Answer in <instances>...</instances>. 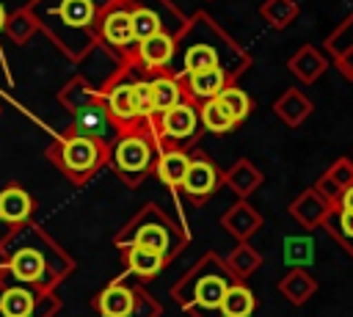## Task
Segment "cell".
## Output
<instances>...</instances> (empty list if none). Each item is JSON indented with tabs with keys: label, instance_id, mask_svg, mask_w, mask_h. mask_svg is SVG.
<instances>
[{
	"label": "cell",
	"instance_id": "9c48e42d",
	"mask_svg": "<svg viewBox=\"0 0 353 317\" xmlns=\"http://www.w3.org/2000/svg\"><path fill=\"white\" fill-rule=\"evenodd\" d=\"M108 113H110V121L124 132V130H135V127H143V116L138 110V102H135V88H132V80H116L105 96H102Z\"/></svg>",
	"mask_w": 353,
	"mask_h": 317
},
{
	"label": "cell",
	"instance_id": "8992f818",
	"mask_svg": "<svg viewBox=\"0 0 353 317\" xmlns=\"http://www.w3.org/2000/svg\"><path fill=\"white\" fill-rule=\"evenodd\" d=\"M149 127L154 130L160 146H182V149H190L196 143V138H199V130H201V124H199V108H196V102L182 99L179 105L157 113L149 121Z\"/></svg>",
	"mask_w": 353,
	"mask_h": 317
},
{
	"label": "cell",
	"instance_id": "d6986e66",
	"mask_svg": "<svg viewBox=\"0 0 353 317\" xmlns=\"http://www.w3.org/2000/svg\"><path fill=\"white\" fill-rule=\"evenodd\" d=\"M226 83H234L223 69H204V72H193L188 77H182V85H185V94L190 102H204V99H212L218 96V91L226 85Z\"/></svg>",
	"mask_w": 353,
	"mask_h": 317
},
{
	"label": "cell",
	"instance_id": "ac0fdd59",
	"mask_svg": "<svg viewBox=\"0 0 353 317\" xmlns=\"http://www.w3.org/2000/svg\"><path fill=\"white\" fill-rule=\"evenodd\" d=\"M221 179H223V185H226L237 198H248L251 193L259 190V185L265 182V174L254 165V160L237 157V160L221 174Z\"/></svg>",
	"mask_w": 353,
	"mask_h": 317
},
{
	"label": "cell",
	"instance_id": "44dd1931",
	"mask_svg": "<svg viewBox=\"0 0 353 317\" xmlns=\"http://www.w3.org/2000/svg\"><path fill=\"white\" fill-rule=\"evenodd\" d=\"M347 185H353V157H339V160H334L323 174H320V179L312 185L323 198H328L331 204L339 198V193L347 187Z\"/></svg>",
	"mask_w": 353,
	"mask_h": 317
},
{
	"label": "cell",
	"instance_id": "7402d4cb",
	"mask_svg": "<svg viewBox=\"0 0 353 317\" xmlns=\"http://www.w3.org/2000/svg\"><path fill=\"white\" fill-rule=\"evenodd\" d=\"M132 300H135L132 287H127V284H121V281H113V284H108V287L94 298V306H97V311H99L102 317H130Z\"/></svg>",
	"mask_w": 353,
	"mask_h": 317
},
{
	"label": "cell",
	"instance_id": "2e32d148",
	"mask_svg": "<svg viewBox=\"0 0 353 317\" xmlns=\"http://www.w3.org/2000/svg\"><path fill=\"white\" fill-rule=\"evenodd\" d=\"M273 113L279 116L281 124H287V127H301V124L314 113V102L303 94V88L290 85V88H284V91L276 96Z\"/></svg>",
	"mask_w": 353,
	"mask_h": 317
},
{
	"label": "cell",
	"instance_id": "5bb4252c",
	"mask_svg": "<svg viewBox=\"0 0 353 317\" xmlns=\"http://www.w3.org/2000/svg\"><path fill=\"white\" fill-rule=\"evenodd\" d=\"M287 69L295 74L298 83L312 85L317 83L325 72H328V55L323 50H317L314 44H301L290 58H287Z\"/></svg>",
	"mask_w": 353,
	"mask_h": 317
},
{
	"label": "cell",
	"instance_id": "d590c367",
	"mask_svg": "<svg viewBox=\"0 0 353 317\" xmlns=\"http://www.w3.org/2000/svg\"><path fill=\"white\" fill-rule=\"evenodd\" d=\"M132 295H135V300H132V311H130V317H160V314H163L160 300L152 298L146 289L135 287Z\"/></svg>",
	"mask_w": 353,
	"mask_h": 317
},
{
	"label": "cell",
	"instance_id": "f1b7e54d",
	"mask_svg": "<svg viewBox=\"0 0 353 317\" xmlns=\"http://www.w3.org/2000/svg\"><path fill=\"white\" fill-rule=\"evenodd\" d=\"M199 108V124L204 132H212V135H223V132H232L237 124L232 121V116L221 108V102L212 96V99H204L196 105Z\"/></svg>",
	"mask_w": 353,
	"mask_h": 317
},
{
	"label": "cell",
	"instance_id": "4dcf8cb0",
	"mask_svg": "<svg viewBox=\"0 0 353 317\" xmlns=\"http://www.w3.org/2000/svg\"><path fill=\"white\" fill-rule=\"evenodd\" d=\"M301 14L298 0H265L259 6V17L273 28V30H284L290 28Z\"/></svg>",
	"mask_w": 353,
	"mask_h": 317
},
{
	"label": "cell",
	"instance_id": "4316f807",
	"mask_svg": "<svg viewBox=\"0 0 353 317\" xmlns=\"http://www.w3.org/2000/svg\"><path fill=\"white\" fill-rule=\"evenodd\" d=\"M124 262H127V270L141 276V278H154L165 265L168 259L152 248H141V245H130L124 248Z\"/></svg>",
	"mask_w": 353,
	"mask_h": 317
},
{
	"label": "cell",
	"instance_id": "7c38bea8",
	"mask_svg": "<svg viewBox=\"0 0 353 317\" xmlns=\"http://www.w3.org/2000/svg\"><path fill=\"white\" fill-rule=\"evenodd\" d=\"M323 50L334 61V66L342 72V77L353 80V11L325 36Z\"/></svg>",
	"mask_w": 353,
	"mask_h": 317
},
{
	"label": "cell",
	"instance_id": "52a82bcc",
	"mask_svg": "<svg viewBox=\"0 0 353 317\" xmlns=\"http://www.w3.org/2000/svg\"><path fill=\"white\" fill-rule=\"evenodd\" d=\"M221 168L210 160V154H204L201 149H190V163L185 171V179L179 185V190L193 201V204H204L207 198H212L218 193V187L223 185L221 179Z\"/></svg>",
	"mask_w": 353,
	"mask_h": 317
},
{
	"label": "cell",
	"instance_id": "ba28073f",
	"mask_svg": "<svg viewBox=\"0 0 353 317\" xmlns=\"http://www.w3.org/2000/svg\"><path fill=\"white\" fill-rule=\"evenodd\" d=\"M102 157H105V152H102L99 141H94L88 135H80V132L66 138L63 146H61V165L74 179H83V176L94 174L97 165L102 163Z\"/></svg>",
	"mask_w": 353,
	"mask_h": 317
},
{
	"label": "cell",
	"instance_id": "30bf717a",
	"mask_svg": "<svg viewBox=\"0 0 353 317\" xmlns=\"http://www.w3.org/2000/svg\"><path fill=\"white\" fill-rule=\"evenodd\" d=\"M135 52V63L143 69V72H171V63H174V52H176V36L171 33H154L149 39H141L135 41L132 47Z\"/></svg>",
	"mask_w": 353,
	"mask_h": 317
},
{
	"label": "cell",
	"instance_id": "3957f363",
	"mask_svg": "<svg viewBox=\"0 0 353 317\" xmlns=\"http://www.w3.org/2000/svg\"><path fill=\"white\" fill-rule=\"evenodd\" d=\"M190 243V234L185 229H179L160 207L149 204L119 237L116 245L119 248H130V245H141V248H152L157 254H163L168 262Z\"/></svg>",
	"mask_w": 353,
	"mask_h": 317
},
{
	"label": "cell",
	"instance_id": "277c9868",
	"mask_svg": "<svg viewBox=\"0 0 353 317\" xmlns=\"http://www.w3.org/2000/svg\"><path fill=\"white\" fill-rule=\"evenodd\" d=\"M157 149H160V141L149 124L124 130L113 146V165L127 179V185H138L146 174L154 171Z\"/></svg>",
	"mask_w": 353,
	"mask_h": 317
},
{
	"label": "cell",
	"instance_id": "5b68a950",
	"mask_svg": "<svg viewBox=\"0 0 353 317\" xmlns=\"http://www.w3.org/2000/svg\"><path fill=\"white\" fill-rule=\"evenodd\" d=\"M130 19H132V36L135 41L149 39L154 33H171L179 36L188 17L171 3V0H127Z\"/></svg>",
	"mask_w": 353,
	"mask_h": 317
},
{
	"label": "cell",
	"instance_id": "83f0119b",
	"mask_svg": "<svg viewBox=\"0 0 353 317\" xmlns=\"http://www.w3.org/2000/svg\"><path fill=\"white\" fill-rule=\"evenodd\" d=\"M215 99H218L221 108L232 116L234 124H243V121L251 116V110H254V99H251V94H248L245 88H240L237 83H226V85L218 91Z\"/></svg>",
	"mask_w": 353,
	"mask_h": 317
},
{
	"label": "cell",
	"instance_id": "4fadbf2b",
	"mask_svg": "<svg viewBox=\"0 0 353 317\" xmlns=\"http://www.w3.org/2000/svg\"><path fill=\"white\" fill-rule=\"evenodd\" d=\"M221 226H223L237 243H245V240H251V237L259 232L262 215H259V209H256L248 198H237V201L221 215Z\"/></svg>",
	"mask_w": 353,
	"mask_h": 317
},
{
	"label": "cell",
	"instance_id": "d4e9b609",
	"mask_svg": "<svg viewBox=\"0 0 353 317\" xmlns=\"http://www.w3.org/2000/svg\"><path fill=\"white\" fill-rule=\"evenodd\" d=\"M254 311H256V295L248 287V281H232L221 298V314L223 317H251Z\"/></svg>",
	"mask_w": 353,
	"mask_h": 317
},
{
	"label": "cell",
	"instance_id": "f546056e",
	"mask_svg": "<svg viewBox=\"0 0 353 317\" xmlns=\"http://www.w3.org/2000/svg\"><path fill=\"white\" fill-rule=\"evenodd\" d=\"M110 127V113L105 108V102H88L85 108H80L77 113V130L80 135H88V138H102Z\"/></svg>",
	"mask_w": 353,
	"mask_h": 317
},
{
	"label": "cell",
	"instance_id": "6da1fadb",
	"mask_svg": "<svg viewBox=\"0 0 353 317\" xmlns=\"http://www.w3.org/2000/svg\"><path fill=\"white\" fill-rule=\"evenodd\" d=\"M215 66L223 69L237 83V77L251 69V55L207 11H196L193 17H188L182 33L176 36L171 74L182 80L193 72H204Z\"/></svg>",
	"mask_w": 353,
	"mask_h": 317
},
{
	"label": "cell",
	"instance_id": "1f68e13d",
	"mask_svg": "<svg viewBox=\"0 0 353 317\" xmlns=\"http://www.w3.org/2000/svg\"><path fill=\"white\" fill-rule=\"evenodd\" d=\"M11 270H14V276L22 278V281H39L41 273H44V259H41L39 251L22 248V251L11 259Z\"/></svg>",
	"mask_w": 353,
	"mask_h": 317
},
{
	"label": "cell",
	"instance_id": "603a6c76",
	"mask_svg": "<svg viewBox=\"0 0 353 317\" xmlns=\"http://www.w3.org/2000/svg\"><path fill=\"white\" fill-rule=\"evenodd\" d=\"M279 292L284 300H290L292 306H303L314 292H317V278L306 270V267H292L281 276L279 281Z\"/></svg>",
	"mask_w": 353,
	"mask_h": 317
},
{
	"label": "cell",
	"instance_id": "836d02e7",
	"mask_svg": "<svg viewBox=\"0 0 353 317\" xmlns=\"http://www.w3.org/2000/svg\"><path fill=\"white\" fill-rule=\"evenodd\" d=\"M33 311V295L28 289H8L0 298V314L6 317H30Z\"/></svg>",
	"mask_w": 353,
	"mask_h": 317
},
{
	"label": "cell",
	"instance_id": "cb8c5ba5",
	"mask_svg": "<svg viewBox=\"0 0 353 317\" xmlns=\"http://www.w3.org/2000/svg\"><path fill=\"white\" fill-rule=\"evenodd\" d=\"M223 265L229 267V273H232L234 281H248V278L262 267V254L251 245V240H245V243H237V245L223 256Z\"/></svg>",
	"mask_w": 353,
	"mask_h": 317
},
{
	"label": "cell",
	"instance_id": "e575fe53",
	"mask_svg": "<svg viewBox=\"0 0 353 317\" xmlns=\"http://www.w3.org/2000/svg\"><path fill=\"white\" fill-rule=\"evenodd\" d=\"M314 251H312V240L306 237H287L284 240V262L290 267H306L312 265Z\"/></svg>",
	"mask_w": 353,
	"mask_h": 317
},
{
	"label": "cell",
	"instance_id": "7a4b0ae2",
	"mask_svg": "<svg viewBox=\"0 0 353 317\" xmlns=\"http://www.w3.org/2000/svg\"><path fill=\"white\" fill-rule=\"evenodd\" d=\"M232 281L234 278L223 265V256L215 251H207L171 287V298L179 303V309L188 317H223L221 298Z\"/></svg>",
	"mask_w": 353,
	"mask_h": 317
},
{
	"label": "cell",
	"instance_id": "9a60e30c",
	"mask_svg": "<svg viewBox=\"0 0 353 317\" xmlns=\"http://www.w3.org/2000/svg\"><path fill=\"white\" fill-rule=\"evenodd\" d=\"M331 207H334V204H331L328 198H323L314 187H306V190H301V193L290 201V215H292V221H295L301 229L312 232V229H317V226L323 223V218L328 215Z\"/></svg>",
	"mask_w": 353,
	"mask_h": 317
},
{
	"label": "cell",
	"instance_id": "d6a6232c",
	"mask_svg": "<svg viewBox=\"0 0 353 317\" xmlns=\"http://www.w3.org/2000/svg\"><path fill=\"white\" fill-rule=\"evenodd\" d=\"M30 212V198L19 187H8L0 193V218L6 221H22Z\"/></svg>",
	"mask_w": 353,
	"mask_h": 317
},
{
	"label": "cell",
	"instance_id": "484cf974",
	"mask_svg": "<svg viewBox=\"0 0 353 317\" xmlns=\"http://www.w3.org/2000/svg\"><path fill=\"white\" fill-rule=\"evenodd\" d=\"M320 226L325 229V234H328L347 256H353V209L331 207Z\"/></svg>",
	"mask_w": 353,
	"mask_h": 317
},
{
	"label": "cell",
	"instance_id": "e0dca14e",
	"mask_svg": "<svg viewBox=\"0 0 353 317\" xmlns=\"http://www.w3.org/2000/svg\"><path fill=\"white\" fill-rule=\"evenodd\" d=\"M188 163H190V149H182V146H160L157 149V160H154V176L165 187L179 190V185L185 179V171H188Z\"/></svg>",
	"mask_w": 353,
	"mask_h": 317
},
{
	"label": "cell",
	"instance_id": "8fae6325",
	"mask_svg": "<svg viewBox=\"0 0 353 317\" xmlns=\"http://www.w3.org/2000/svg\"><path fill=\"white\" fill-rule=\"evenodd\" d=\"M102 41L113 50H132L135 47V36H132V19H130V6L127 0H116L97 25Z\"/></svg>",
	"mask_w": 353,
	"mask_h": 317
},
{
	"label": "cell",
	"instance_id": "8d00e7d4",
	"mask_svg": "<svg viewBox=\"0 0 353 317\" xmlns=\"http://www.w3.org/2000/svg\"><path fill=\"white\" fill-rule=\"evenodd\" d=\"M334 207H342V209H353V185H347V187L339 193V198L334 201Z\"/></svg>",
	"mask_w": 353,
	"mask_h": 317
},
{
	"label": "cell",
	"instance_id": "ffe728a7",
	"mask_svg": "<svg viewBox=\"0 0 353 317\" xmlns=\"http://www.w3.org/2000/svg\"><path fill=\"white\" fill-rule=\"evenodd\" d=\"M149 91H152V113H163L174 105H179L182 99H188L185 85L179 77H174L171 72H157L149 77Z\"/></svg>",
	"mask_w": 353,
	"mask_h": 317
},
{
	"label": "cell",
	"instance_id": "74e56055",
	"mask_svg": "<svg viewBox=\"0 0 353 317\" xmlns=\"http://www.w3.org/2000/svg\"><path fill=\"white\" fill-rule=\"evenodd\" d=\"M3 22H6V8L0 6V28H3Z\"/></svg>",
	"mask_w": 353,
	"mask_h": 317
}]
</instances>
